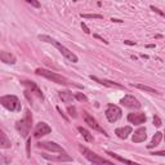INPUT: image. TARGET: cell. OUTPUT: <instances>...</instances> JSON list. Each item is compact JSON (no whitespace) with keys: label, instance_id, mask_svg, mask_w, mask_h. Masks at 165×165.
<instances>
[{"label":"cell","instance_id":"4dcf8cb0","mask_svg":"<svg viewBox=\"0 0 165 165\" xmlns=\"http://www.w3.org/2000/svg\"><path fill=\"white\" fill-rule=\"evenodd\" d=\"M152 155H155V156H165V150H163V151H156Z\"/></svg>","mask_w":165,"mask_h":165},{"label":"cell","instance_id":"8fae6325","mask_svg":"<svg viewBox=\"0 0 165 165\" xmlns=\"http://www.w3.org/2000/svg\"><path fill=\"white\" fill-rule=\"evenodd\" d=\"M146 120H147V116L143 114V112H132V114L128 115V121L134 124V125L144 124Z\"/></svg>","mask_w":165,"mask_h":165},{"label":"cell","instance_id":"7a4b0ae2","mask_svg":"<svg viewBox=\"0 0 165 165\" xmlns=\"http://www.w3.org/2000/svg\"><path fill=\"white\" fill-rule=\"evenodd\" d=\"M39 39L41 40V41H45V43H49V44H53L59 52H61V54H62L66 59H68L70 62H72V63H76L77 61V57H76V54H74L70 50V49H67L66 47H63L62 44H59V43L57 41V40H54V39H52L50 36H48V35H39Z\"/></svg>","mask_w":165,"mask_h":165},{"label":"cell","instance_id":"4fadbf2b","mask_svg":"<svg viewBox=\"0 0 165 165\" xmlns=\"http://www.w3.org/2000/svg\"><path fill=\"white\" fill-rule=\"evenodd\" d=\"M90 79L94 80V81H97L102 85H105V86H108V88H117V89H125V86L124 85H121L119 83H115V81H111V80H107V79H99V77L97 76H90Z\"/></svg>","mask_w":165,"mask_h":165},{"label":"cell","instance_id":"ac0fdd59","mask_svg":"<svg viewBox=\"0 0 165 165\" xmlns=\"http://www.w3.org/2000/svg\"><path fill=\"white\" fill-rule=\"evenodd\" d=\"M106 154H107V155H110L111 158H114V159L119 160L120 163H123V164H126V165H141V164H138V163H134V161H130V160H128V159H124L123 156H120V155H117V154H115V152L107 151Z\"/></svg>","mask_w":165,"mask_h":165},{"label":"cell","instance_id":"7402d4cb","mask_svg":"<svg viewBox=\"0 0 165 165\" xmlns=\"http://www.w3.org/2000/svg\"><path fill=\"white\" fill-rule=\"evenodd\" d=\"M77 130L80 132V134L83 135V138H84V140H85L86 142H93V141H94L93 134H90L89 130H86V129L83 128V126H77Z\"/></svg>","mask_w":165,"mask_h":165},{"label":"cell","instance_id":"f1b7e54d","mask_svg":"<svg viewBox=\"0 0 165 165\" xmlns=\"http://www.w3.org/2000/svg\"><path fill=\"white\" fill-rule=\"evenodd\" d=\"M27 3L31 4L32 7H35V8H40V3L39 2H35V0H27Z\"/></svg>","mask_w":165,"mask_h":165},{"label":"cell","instance_id":"d4e9b609","mask_svg":"<svg viewBox=\"0 0 165 165\" xmlns=\"http://www.w3.org/2000/svg\"><path fill=\"white\" fill-rule=\"evenodd\" d=\"M75 98L77 101H80V102H86V101H88V97H86L84 93H76L75 94Z\"/></svg>","mask_w":165,"mask_h":165},{"label":"cell","instance_id":"cb8c5ba5","mask_svg":"<svg viewBox=\"0 0 165 165\" xmlns=\"http://www.w3.org/2000/svg\"><path fill=\"white\" fill-rule=\"evenodd\" d=\"M81 17L83 18H97V20H102L103 18V16L102 14H83L81 13Z\"/></svg>","mask_w":165,"mask_h":165},{"label":"cell","instance_id":"4316f807","mask_svg":"<svg viewBox=\"0 0 165 165\" xmlns=\"http://www.w3.org/2000/svg\"><path fill=\"white\" fill-rule=\"evenodd\" d=\"M161 124H163V123H161V119H160L158 115H155V116H154V125L159 128V126H161Z\"/></svg>","mask_w":165,"mask_h":165},{"label":"cell","instance_id":"3957f363","mask_svg":"<svg viewBox=\"0 0 165 165\" xmlns=\"http://www.w3.org/2000/svg\"><path fill=\"white\" fill-rule=\"evenodd\" d=\"M79 150H80V152L83 154V156H84L85 159H88L89 161H92V163L95 164V165H115V164H112L111 161H108V160H106V159H103V158H101V156L97 155L95 152L90 151L89 149L84 147L83 144H79Z\"/></svg>","mask_w":165,"mask_h":165},{"label":"cell","instance_id":"5b68a950","mask_svg":"<svg viewBox=\"0 0 165 165\" xmlns=\"http://www.w3.org/2000/svg\"><path fill=\"white\" fill-rule=\"evenodd\" d=\"M0 103L2 106L5 107L7 110H9L12 112H17V111H21V103L20 99L16 97V95H3L0 98Z\"/></svg>","mask_w":165,"mask_h":165},{"label":"cell","instance_id":"f546056e","mask_svg":"<svg viewBox=\"0 0 165 165\" xmlns=\"http://www.w3.org/2000/svg\"><path fill=\"white\" fill-rule=\"evenodd\" d=\"M81 29L85 31V34H90V30L88 29V26H86L84 22H81Z\"/></svg>","mask_w":165,"mask_h":165},{"label":"cell","instance_id":"ba28073f","mask_svg":"<svg viewBox=\"0 0 165 165\" xmlns=\"http://www.w3.org/2000/svg\"><path fill=\"white\" fill-rule=\"evenodd\" d=\"M120 103L123 105L124 107H128V108H134V110H138V108H141V103L140 101H138L134 95L132 94H126L124 95V98H121Z\"/></svg>","mask_w":165,"mask_h":165},{"label":"cell","instance_id":"9a60e30c","mask_svg":"<svg viewBox=\"0 0 165 165\" xmlns=\"http://www.w3.org/2000/svg\"><path fill=\"white\" fill-rule=\"evenodd\" d=\"M132 132H133V129H132V126H129V125L117 128V129L115 130L116 135H117L119 138H121V140H126V138L129 137V134H132Z\"/></svg>","mask_w":165,"mask_h":165},{"label":"cell","instance_id":"d6a6232c","mask_svg":"<svg viewBox=\"0 0 165 165\" xmlns=\"http://www.w3.org/2000/svg\"><path fill=\"white\" fill-rule=\"evenodd\" d=\"M124 43H125V44H128V45H135V43L134 41H130V40H125Z\"/></svg>","mask_w":165,"mask_h":165},{"label":"cell","instance_id":"484cf974","mask_svg":"<svg viewBox=\"0 0 165 165\" xmlns=\"http://www.w3.org/2000/svg\"><path fill=\"white\" fill-rule=\"evenodd\" d=\"M67 111H68V114H70L71 117L75 119V117L77 116V114H76V108H75L74 106H72V107H71V106H68V107H67Z\"/></svg>","mask_w":165,"mask_h":165},{"label":"cell","instance_id":"7c38bea8","mask_svg":"<svg viewBox=\"0 0 165 165\" xmlns=\"http://www.w3.org/2000/svg\"><path fill=\"white\" fill-rule=\"evenodd\" d=\"M22 84L26 86V90H29V92H31V93H35V95H38L39 98H44V95H43V92H41V89L39 88V86L36 85V83H34V81H30V80H23L22 81Z\"/></svg>","mask_w":165,"mask_h":165},{"label":"cell","instance_id":"603a6c76","mask_svg":"<svg viewBox=\"0 0 165 165\" xmlns=\"http://www.w3.org/2000/svg\"><path fill=\"white\" fill-rule=\"evenodd\" d=\"M134 86H135L137 89L143 90V92H147V93H151V94H159L158 90L154 89V88H151V86H149V85H144V84H135Z\"/></svg>","mask_w":165,"mask_h":165},{"label":"cell","instance_id":"52a82bcc","mask_svg":"<svg viewBox=\"0 0 165 165\" xmlns=\"http://www.w3.org/2000/svg\"><path fill=\"white\" fill-rule=\"evenodd\" d=\"M83 119H84V121H85V124H88L90 128H93L94 130H97V132H99V133H102L103 135H106V137H108V134L105 132V129H103L98 123H97V120H95L88 111H83Z\"/></svg>","mask_w":165,"mask_h":165},{"label":"cell","instance_id":"83f0119b","mask_svg":"<svg viewBox=\"0 0 165 165\" xmlns=\"http://www.w3.org/2000/svg\"><path fill=\"white\" fill-rule=\"evenodd\" d=\"M150 8H151V11H154L155 13H158L159 16H161V17H164V18H165V13H164L163 11H160L159 8H156V7H154V5H151Z\"/></svg>","mask_w":165,"mask_h":165},{"label":"cell","instance_id":"e575fe53","mask_svg":"<svg viewBox=\"0 0 165 165\" xmlns=\"http://www.w3.org/2000/svg\"><path fill=\"white\" fill-rule=\"evenodd\" d=\"M141 57H142V58H146V59H147V58H149V56H146V54H142Z\"/></svg>","mask_w":165,"mask_h":165},{"label":"cell","instance_id":"2e32d148","mask_svg":"<svg viewBox=\"0 0 165 165\" xmlns=\"http://www.w3.org/2000/svg\"><path fill=\"white\" fill-rule=\"evenodd\" d=\"M0 58H2V62L7 63V65H14L17 62L16 57L12 53H9V52H4L3 50L2 53H0Z\"/></svg>","mask_w":165,"mask_h":165},{"label":"cell","instance_id":"5bb4252c","mask_svg":"<svg viewBox=\"0 0 165 165\" xmlns=\"http://www.w3.org/2000/svg\"><path fill=\"white\" fill-rule=\"evenodd\" d=\"M146 138H147V134H146V129L144 128H140V129H137L133 137H132V141L134 143H141V142H144L146 141Z\"/></svg>","mask_w":165,"mask_h":165},{"label":"cell","instance_id":"1f68e13d","mask_svg":"<svg viewBox=\"0 0 165 165\" xmlns=\"http://www.w3.org/2000/svg\"><path fill=\"white\" fill-rule=\"evenodd\" d=\"M94 38H95V39H99L101 41H103V43H105V44H108V41H106V40L103 39V38H101L99 35H94Z\"/></svg>","mask_w":165,"mask_h":165},{"label":"cell","instance_id":"44dd1931","mask_svg":"<svg viewBox=\"0 0 165 165\" xmlns=\"http://www.w3.org/2000/svg\"><path fill=\"white\" fill-rule=\"evenodd\" d=\"M45 159H50V160H56V161H71L72 159L68 156L66 152L65 154H61L59 156H48V155H43Z\"/></svg>","mask_w":165,"mask_h":165},{"label":"cell","instance_id":"6da1fadb","mask_svg":"<svg viewBox=\"0 0 165 165\" xmlns=\"http://www.w3.org/2000/svg\"><path fill=\"white\" fill-rule=\"evenodd\" d=\"M35 74L39 75V76L45 77V79H48V80H52L53 83L59 84V85L77 86V88H80V85H77V84L70 81V80L67 79V77H65V76H62V75H59V74H57V72H52V71H49V70H45V68H36Z\"/></svg>","mask_w":165,"mask_h":165},{"label":"cell","instance_id":"30bf717a","mask_svg":"<svg viewBox=\"0 0 165 165\" xmlns=\"http://www.w3.org/2000/svg\"><path fill=\"white\" fill-rule=\"evenodd\" d=\"M52 132V128L47 124V123H43V121H40V123L36 124L35 126V130H34V137L35 138H40L43 135H47Z\"/></svg>","mask_w":165,"mask_h":165},{"label":"cell","instance_id":"8992f818","mask_svg":"<svg viewBox=\"0 0 165 165\" xmlns=\"http://www.w3.org/2000/svg\"><path fill=\"white\" fill-rule=\"evenodd\" d=\"M121 114H123L121 108L116 105H112V103L107 105L106 111H105V115H106V117H107V120L110 121V123H116V121L121 117Z\"/></svg>","mask_w":165,"mask_h":165},{"label":"cell","instance_id":"d6986e66","mask_svg":"<svg viewBox=\"0 0 165 165\" xmlns=\"http://www.w3.org/2000/svg\"><path fill=\"white\" fill-rule=\"evenodd\" d=\"M161 140H163V133L156 132V133H155V135L152 137V141L150 142V144H147V149L151 150V149H154V147L159 146V144H160V142H161Z\"/></svg>","mask_w":165,"mask_h":165},{"label":"cell","instance_id":"ffe728a7","mask_svg":"<svg viewBox=\"0 0 165 165\" xmlns=\"http://www.w3.org/2000/svg\"><path fill=\"white\" fill-rule=\"evenodd\" d=\"M11 141L8 140L7 134L3 132V130H0V147L2 149H11Z\"/></svg>","mask_w":165,"mask_h":165},{"label":"cell","instance_id":"836d02e7","mask_svg":"<svg viewBox=\"0 0 165 165\" xmlns=\"http://www.w3.org/2000/svg\"><path fill=\"white\" fill-rule=\"evenodd\" d=\"M111 21H112V22H117V23H121V22H123L121 20H117V18H111Z\"/></svg>","mask_w":165,"mask_h":165},{"label":"cell","instance_id":"277c9868","mask_svg":"<svg viewBox=\"0 0 165 165\" xmlns=\"http://www.w3.org/2000/svg\"><path fill=\"white\" fill-rule=\"evenodd\" d=\"M31 124H32V115H31V112L27 110V111H26L25 117L22 120H20L18 123L16 124V129L21 133V135L23 138H26V137L29 135V133H30Z\"/></svg>","mask_w":165,"mask_h":165},{"label":"cell","instance_id":"9c48e42d","mask_svg":"<svg viewBox=\"0 0 165 165\" xmlns=\"http://www.w3.org/2000/svg\"><path fill=\"white\" fill-rule=\"evenodd\" d=\"M38 147H39V149L48 150V151H50V152H59V154H65V150H63L59 144H57L56 142H50V141H47V142H40V143H38Z\"/></svg>","mask_w":165,"mask_h":165},{"label":"cell","instance_id":"e0dca14e","mask_svg":"<svg viewBox=\"0 0 165 165\" xmlns=\"http://www.w3.org/2000/svg\"><path fill=\"white\" fill-rule=\"evenodd\" d=\"M58 95H59V98L62 99V102H65V103H70V102H72L74 98H75V95H74L70 90H61V92L58 93Z\"/></svg>","mask_w":165,"mask_h":165}]
</instances>
